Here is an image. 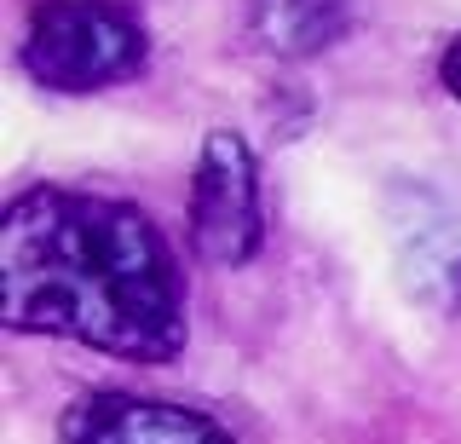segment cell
<instances>
[{"label":"cell","mask_w":461,"mask_h":444,"mask_svg":"<svg viewBox=\"0 0 461 444\" xmlns=\"http://www.w3.org/2000/svg\"><path fill=\"white\" fill-rule=\"evenodd\" d=\"M58 444H237V433L196 404L127 393V386H93L64 404Z\"/></svg>","instance_id":"cell-4"},{"label":"cell","mask_w":461,"mask_h":444,"mask_svg":"<svg viewBox=\"0 0 461 444\" xmlns=\"http://www.w3.org/2000/svg\"><path fill=\"white\" fill-rule=\"evenodd\" d=\"M185 231L202 266L237 271L266 249V196H259V162L249 139L230 127H208L191 168L185 196Z\"/></svg>","instance_id":"cell-3"},{"label":"cell","mask_w":461,"mask_h":444,"mask_svg":"<svg viewBox=\"0 0 461 444\" xmlns=\"http://www.w3.org/2000/svg\"><path fill=\"white\" fill-rule=\"evenodd\" d=\"M18 64L47 93H104L150 64V30L115 0H35L23 18Z\"/></svg>","instance_id":"cell-2"},{"label":"cell","mask_w":461,"mask_h":444,"mask_svg":"<svg viewBox=\"0 0 461 444\" xmlns=\"http://www.w3.org/2000/svg\"><path fill=\"white\" fill-rule=\"evenodd\" d=\"M438 81H444V93H450L456 104H461V35L438 52Z\"/></svg>","instance_id":"cell-7"},{"label":"cell","mask_w":461,"mask_h":444,"mask_svg":"<svg viewBox=\"0 0 461 444\" xmlns=\"http://www.w3.org/2000/svg\"><path fill=\"white\" fill-rule=\"evenodd\" d=\"M352 0H249V35L271 59H317L346 35Z\"/></svg>","instance_id":"cell-6"},{"label":"cell","mask_w":461,"mask_h":444,"mask_svg":"<svg viewBox=\"0 0 461 444\" xmlns=\"http://www.w3.org/2000/svg\"><path fill=\"white\" fill-rule=\"evenodd\" d=\"M0 323L127 364L191 347L173 242L139 203L81 185H29L0 213Z\"/></svg>","instance_id":"cell-1"},{"label":"cell","mask_w":461,"mask_h":444,"mask_svg":"<svg viewBox=\"0 0 461 444\" xmlns=\"http://www.w3.org/2000/svg\"><path fill=\"white\" fill-rule=\"evenodd\" d=\"M393 237L415 289L444 312H461V196L438 185H398Z\"/></svg>","instance_id":"cell-5"}]
</instances>
